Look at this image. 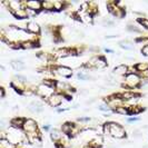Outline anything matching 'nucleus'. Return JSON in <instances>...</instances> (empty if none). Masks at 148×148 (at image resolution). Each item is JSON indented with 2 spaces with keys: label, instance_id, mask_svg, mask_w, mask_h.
Masks as SVG:
<instances>
[{
  "label": "nucleus",
  "instance_id": "nucleus-26",
  "mask_svg": "<svg viewBox=\"0 0 148 148\" xmlns=\"http://www.w3.org/2000/svg\"><path fill=\"white\" fill-rule=\"evenodd\" d=\"M134 136H135V137H139V136H140L139 130H135V132H134Z\"/></svg>",
  "mask_w": 148,
  "mask_h": 148
},
{
  "label": "nucleus",
  "instance_id": "nucleus-5",
  "mask_svg": "<svg viewBox=\"0 0 148 148\" xmlns=\"http://www.w3.org/2000/svg\"><path fill=\"white\" fill-rule=\"evenodd\" d=\"M28 109L30 110L31 113H35V114H39L44 110V107H42V104L39 102V101H32L28 105Z\"/></svg>",
  "mask_w": 148,
  "mask_h": 148
},
{
  "label": "nucleus",
  "instance_id": "nucleus-21",
  "mask_svg": "<svg viewBox=\"0 0 148 148\" xmlns=\"http://www.w3.org/2000/svg\"><path fill=\"white\" fill-rule=\"evenodd\" d=\"M116 111L119 113V114H128V110L125 108H118V109H116Z\"/></svg>",
  "mask_w": 148,
  "mask_h": 148
},
{
  "label": "nucleus",
  "instance_id": "nucleus-13",
  "mask_svg": "<svg viewBox=\"0 0 148 148\" xmlns=\"http://www.w3.org/2000/svg\"><path fill=\"white\" fill-rule=\"evenodd\" d=\"M127 66H125V65H119V66H117L115 67V69H114V72L116 74V75H125L126 72H127Z\"/></svg>",
  "mask_w": 148,
  "mask_h": 148
},
{
  "label": "nucleus",
  "instance_id": "nucleus-4",
  "mask_svg": "<svg viewBox=\"0 0 148 148\" xmlns=\"http://www.w3.org/2000/svg\"><path fill=\"white\" fill-rule=\"evenodd\" d=\"M23 129L27 132H29V134H33V132H36V129H37V124H36V121L32 120V119H27V120H25Z\"/></svg>",
  "mask_w": 148,
  "mask_h": 148
},
{
  "label": "nucleus",
  "instance_id": "nucleus-16",
  "mask_svg": "<svg viewBox=\"0 0 148 148\" xmlns=\"http://www.w3.org/2000/svg\"><path fill=\"white\" fill-rule=\"evenodd\" d=\"M9 7L10 9H12V10H20V2H18V1H10L9 2Z\"/></svg>",
  "mask_w": 148,
  "mask_h": 148
},
{
  "label": "nucleus",
  "instance_id": "nucleus-24",
  "mask_svg": "<svg viewBox=\"0 0 148 148\" xmlns=\"http://www.w3.org/2000/svg\"><path fill=\"white\" fill-rule=\"evenodd\" d=\"M16 79H19L20 81H26L27 79H26V77H23V76H20V75H16L15 76Z\"/></svg>",
  "mask_w": 148,
  "mask_h": 148
},
{
  "label": "nucleus",
  "instance_id": "nucleus-23",
  "mask_svg": "<svg viewBox=\"0 0 148 148\" xmlns=\"http://www.w3.org/2000/svg\"><path fill=\"white\" fill-rule=\"evenodd\" d=\"M139 21H140V23H141V25H144V27L148 28V20H147V19H140Z\"/></svg>",
  "mask_w": 148,
  "mask_h": 148
},
{
  "label": "nucleus",
  "instance_id": "nucleus-28",
  "mask_svg": "<svg viewBox=\"0 0 148 148\" xmlns=\"http://www.w3.org/2000/svg\"><path fill=\"white\" fill-rule=\"evenodd\" d=\"M105 51H106V53H114V50H110V49H107V48L105 49Z\"/></svg>",
  "mask_w": 148,
  "mask_h": 148
},
{
  "label": "nucleus",
  "instance_id": "nucleus-19",
  "mask_svg": "<svg viewBox=\"0 0 148 148\" xmlns=\"http://www.w3.org/2000/svg\"><path fill=\"white\" fill-rule=\"evenodd\" d=\"M77 78L78 79H80V80H88V79H89V76H88V75H85V74H83V72H78Z\"/></svg>",
  "mask_w": 148,
  "mask_h": 148
},
{
  "label": "nucleus",
  "instance_id": "nucleus-29",
  "mask_svg": "<svg viewBox=\"0 0 148 148\" xmlns=\"http://www.w3.org/2000/svg\"><path fill=\"white\" fill-rule=\"evenodd\" d=\"M144 148H148V145H147V146H145V147H144Z\"/></svg>",
  "mask_w": 148,
  "mask_h": 148
},
{
  "label": "nucleus",
  "instance_id": "nucleus-14",
  "mask_svg": "<svg viewBox=\"0 0 148 148\" xmlns=\"http://www.w3.org/2000/svg\"><path fill=\"white\" fill-rule=\"evenodd\" d=\"M23 124H25V120L21 119V118H15V119H12V121H11V125H12L14 128L23 127Z\"/></svg>",
  "mask_w": 148,
  "mask_h": 148
},
{
  "label": "nucleus",
  "instance_id": "nucleus-22",
  "mask_svg": "<svg viewBox=\"0 0 148 148\" xmlns=\"http://www.w3.org/2000/svg\"><path fill=\"white\" fill-rule=\"evenodd\" d=\"M141 53L145 55L146 57H148V45H147V46H145L143 49H141Z\"/></svg>",
  "mask_w": 148,
  "mask_h": 148
},
{
  "label": "nucleus",
  "instance_id": "nucleus-20",
  "mask_svg": "<svg viewBox=\"0 0 148 148\" xmlns=\"http://www.w3.org/2000/svg\"><path fill=\"white\" fill-rule=\"evenodd\" d=\"M136 67H137V69L143 70V71H144V70H147L148 69V65H143V63H138Z\"/></svg>",
  "mask_w": 148,
  "mask_h": 148
},
{
  "label": "nucleus",
  "instance_id": "nucleus-10",
  "mask_svg": "<svg viewBox=\"0 0 148 148\" xmlns=\"http://www.w3.org/2000/svg\"><path fill=\"white\" fill-rule=\"evenodd\" d=\"M27 7L29 8L30 10H39L41 6H42V2H39V1H28L26 2Z\"/></svg>",
  "mask_w": 148,
  "mask_h": 148
},
{
  "label": "nucleus",
  "instance_id": "nucleus-9",
  "mask_svg": "<svg viewBox=\"0 0 148 148\" xmlns=\"http://www.w3.org/2000/svg\"><path fill=\"white\" fill-rule=\"evenodd\" d=\"M11 67H12L16 71H20V70H23L26 68L25 63H23L21 60H12V61H11Z\"/></svg>",
  "mask_w": 148,
  "mask_h": 148
},
{
  "label": "nucleus",
  "instance_id": "nucleus-1",
  "mask_svg": "<svg viewBox=\"0 0 148 148\" xmlns=\"http://www.w3.org/2000/svg\"><path fill=\"white\" fill-rule=\"evenodd\" d=\"M105 132L116 137V138H124L126 136V132H125L124 128L120 126V125L116 124V123H109L106 124L105 126Z\"/></svg>",
  "mask_w": 148,
  "mask_h": 148
},
{
  "label": "nucleus",
  "instance_id": "nucleus-17",
  "mask_svg": "<svg viewBox=\"0 0 148 148\" xmlns=\"http://www.w3.org/2000/svg\"><path fill=\"white\" fill-rule=\"evenodd\" d=\"M1 148H14L12 145L10 144L9 140H5L3 138L1 139Z\"/></svg>",
  "mask_w": 148,
  "mask_h": 148
},
{
  "label": "nucleus",
  "instance_id": "nucleus-11",
  "mask_svg": "<svg viewBox=\"0 0 148 148\" xmlns=\"http://www.w3.org/2000/svg\"><path fill=\"white\" fill-rule=\"evenodd\" d=\"M27 29L30 31V32H33V33L39 32V30H40L38 23H35V21H30V23H28V25H27Z\"/></svg>",
  "mask_w": 148,
  "mask_h": 148
},
{
  "label": "nucleus",
  "instance_id": "nucleus-25",
  "mask_svg": "<svg viewBox=\"0 0 148 148\" xmlns=\"http://www.w3.org/2000/svg\"><path fill=\"white\" fill-rule=\"evenodd\" d=\"M137 120H139V119H138V118H136V117H134V118H129V119H128V121H129V123H132V121H137Z\"/></svg>",
  "mask_w": 148,
  "mask_h": 148
},
{
  "label": "nucleus",
  "instance_id": "nucleus-7",
  "mask_svg": "<svg viewBox=\"0 0 148 148\" xmlns=\"http://www.w3.org/2000/svg\"><path fill=\"white\" fill-rule=\"evenodd\" d=\"M126 81H127L128 85L132 87V86H136L139 83V77H138L137 75L129 74V75H127V77H126Z\"/></svg>",
  "mask_w": 148,
  "mask_h": 148
},
{
  "label": "nucleus",
  "instance_id": "nucleus-27",
  "mask_svg": "<svg viewBox=\"0 0 148 148\" xmlns=\"http://www.w3.org/2000/svg\"><path fill=\"white\" fill-rule=\"evenodd\" d=\"M99 109H100V110H104V111H109V108H106L105 106H100Z\"/></svg>",
  "mask_w": 148,
  "mask_h": 148
},
{
  "label": "nucleus",
  "instance_id": "nucleus-3",
  "mask_svg": "<svg viewBox=\"0 0 148 148\" xmlns=\"http://www.w3.org/2000/svg\"><path fill=\"white\" fill-rule=\"evenodd\" d=\"M37 93H38L39 96H41V97H51L53 96V93H54V90L50 88V87H48L46 85H41L38 87V90H37Z\"/></svg>",
  "mask_w": 148,
  "mask_h": 148
},
{
  "label": "nucleus",
  "instance_id": "nucleus-15",
  "mask_svg": "<svg viewBox=\"0 0 148 148\" xmlns=\"http://www.w3.org/2000/svg\"><path fill=\"white\" fill-rule=\"evenodd\" d=\"M51 138L54 140H59L61 139V132H59L58 129H54L51 132Z\"/></svg>",
  "mask_w": 148,
  "mask_h": 148
},
{
  "label": "nucleus",
  "instance_id": "nucleus-18",
  "mask_svg": "<svg viewBox=\"0 0 148 148\" xmlns=\"http://www.w3.org/2000/svg\"><path fill=\"white\" fill-rule=\"evenodd\" d=\"M42 7H45V9H55L54 2H49V1L42 2Z\"/></svg>",
  "mask_w": 148,
  "mask_h": 148
},
{
  "label": "nucleus",
  "instance_id": "nucleus-2",
  "mask_svg": "<svg viewBox=\"0 0 148 148\" xmlns=\"http://www.w3.org/2000/svg\"><path fill=\"white\" fill-rule=\"evenodd\" d=\"M7 138L11 144H17L21 139V134L18 132V128H12L8 134Z\"/></svg>",
  "mask_w": 148,
  "mask_h": 148
},
{
  "label": "nucleus",
  "instance_id": "nucleus-8",
  "mask_svg": "<svg viewBox=\"0 0 148 148\" xmlns=\"http://www.w3.org/2000/svg\"><path fill=\"white\" fill-rule=\"evenodd\" d=\"M49 104L54 107H57L61 104V96H58V95H53L50 98H49Z\"/></svg>",
  "mask_w": 148,
  "mask_h": 148
},
{
  "label": "nucleus",
  "instance_id": "nucleus-12",
  "mask_svg": "<svg viewBox=\"0 0 148 148\" xmlns=\"http://www.w3.org/2000/svg\"><path fill=\"white\" fill-rule=\"evenodd\" d=\"M95 60H96V62H95V66L97 67V68H105L106 66H107V62H106V60H105V58H102V57H98V58H95Z\"/></svg>",
  "mask_w": 148,
  "mask_h": 148
},
{
  "label": "nucleus",
  "instance_id": "nucleus-6",
  "mask_svg": "<svg viewBox=\"0 0 148 148\" xmlns=\"http://www.w3.org/2000/svg\"><path fill=\"white\" fill-rule=\"evenodd\" d=\"M57 71H58L59 75H61L62 77H66V78H69L70 76L72 75L71 69L68 68V67H66V66H60V67H58V68H57Z\"/></svg>",
  "mask_w": 148,
  "mask_h": 148
}]
</instances>
